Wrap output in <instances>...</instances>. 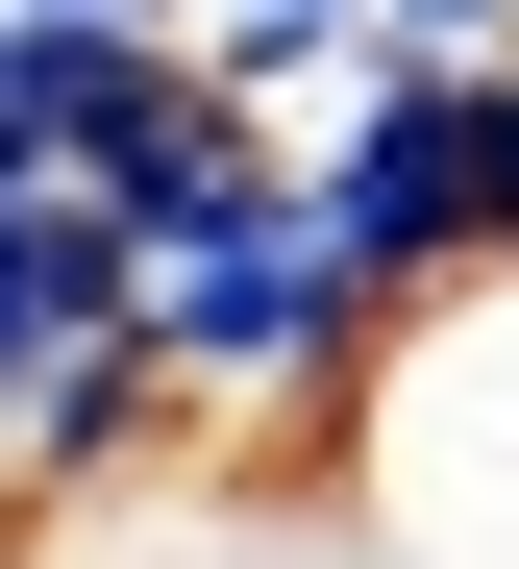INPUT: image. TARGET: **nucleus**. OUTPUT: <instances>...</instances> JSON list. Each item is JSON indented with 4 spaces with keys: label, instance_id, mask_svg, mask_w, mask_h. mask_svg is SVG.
Wrapping results in <instances>:
<instances>
[{
    "label": "nucleus",
    "instance_id": "nucleus-3",
    "mask_svg": "<svg viewBox=\"0 0 519 569\" xmlns=\"http://www.w3.org/2000/svg\"><path fill=\"white\" fill-rule=\"evenodd\" d=\"M371 50H519V0H371Z\"/></svg>",
    "mask_w": 519,
    "mask_h": 569
},
{
    "label": "nucleus",
    "instance_id": "nucleus-1",
    "mask_svg": "<svg viewBox=\"0 0 519 569\" xmlns=\"http://www.w3.org/2000/svg\"><path fill=\"white\" fill-rule=\"evenodd\" d=\"M322 545L347 569H519V248H470L446 298H396L347 421H322Z\"/></svg>",
    "mask_w": 519,
    "mask_h": 569
},
{
    "label": "nucleus",
    "instance_id": "nucleus-2",
    "mask_svg": "<svg viewBox=\"0 0 519 569\" xmlns=\"http://www.w3.org/2000/svg\"><path fill=\"white\" fill-rule=\"evenodd\" d=\"M297 199L371 298H446L470 248H519V50H371V100L297 149Z\"/></svg>",
    "mask_w": 519,
    "mask_h": 569
}]
</instances>
